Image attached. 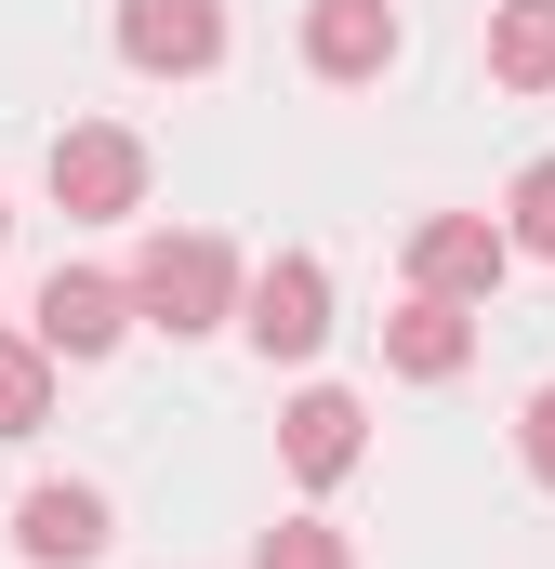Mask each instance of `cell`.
Segmentation results:
<instances>
[{"mask_svg":"<svg viewBox=\"0 0 555 569\" xmlns=\"http://www.w3.org/2000/svg\"><path fill=\"white\" fill-rule=\"evenodd\" d=\"M252 569H357V557H344V530H331V517H278L265 543H252Z\"/></svg>","mask_w":555,"mask_h":569,"instance_id":"4fadbf2b","label":"cell"},{"mask_svg":"<svg viewBox=\"0 0 555 569\" xmlns=\"http://www.w3.org/2000/svg\"><path fill=\"white\" fill-rule=\"evenodd\" d=\"M304 67L317 80H384L397 67V0H317L304 13Z\"/></svg>","mask_w":555,"mask_h":569,"instance_id":"9c48e42d","label":"cell"},{"mask_svg":"<svg viewBox=\"0 0 555 569\" xmlns=\"http://www.w3.org/2000/svg\"><path fill=\"white\" fill-rule=\"evenodd\" d=\"M516 450H529V477H543V490H555V385H543V398H529V411H516Z\"/></svg>","mask_w":555,"mask_h":569,"instance_id":"9a60e30c","label":"cell"},{"mask_svg":"<svg viewBox=\"0 0 555 569\" xmlns=\"http://www.w3.org/2000/svg\"><path fill=\"white\" fill-rule=\"evenodd\" d=\"M357 450H371V411H357L344 385H304V398L278 411V463H291L304 490H344V477H357Z\"/></svg>","mask_w":555,"mask_h":569,"instance_id":"8992f818","label":"cell"},{"mask_svg":"<svg viewBox=\"0 0 555 569\" xmlns=\"http://www.w3.org/2000/svg\"><path fill=\"white\" fill-rule=\"evenodd\" d=\"M40 425H53V345L0 331V437H40Z\"/></svg>","mask_w":555,"mask_h":569,"instance_id":"7c38bea8","label":"cell"},{"mask_svg":"<svg viewBox=\"0 0 555 569\" xmlns=\"http://www.w3.org/2000/svg\"><path fill=\"white\" fill-rule=\"evenodd\" d=\"M239 331H252L265 358H317V345H331V266H317V252H278V266H252V291H239Z\"/></svg>","mask_w":555,"mask_h":569,"instance_id":"277c9868","label":"cell"},{"mask_svg":"<svg viewBox=\"0 0 555 569\" xmlns=\"http://www.w3.org/2000/svg\"><path fill=\"white\" fill-rule=\"evenodd\" d=\"M53 212H80V226L145 212V133H120V120H67V133H53Z\"/></svg>","mask_w":555,"mask_h":569,"instance_id":"7a4b0ae2","label":"cell"},{"mask_svg":"<svg viewBox=\"0 0 555 569\" xmlns=\"http://www.w3.org/2000/svg\"><path fill=\"white\" fill-rule=\"evenodd\" d=\"M476 358V305H450V291H411L397 318H384V371H411V385H450Z\"/></svg>","mask_w":555,"mask_h":569,"instance_id":"30bf717a","label":"cell"},{"mask_svg":"<svg viewBox=\"0 0 555 569\" xmlns=\"http://www.w3.org/2000/svg\"><path fill=\"white\" fill-rule=\"evenodd\" d=\"M0 239H13V212H0Z\"/></svg>","mask_w":555,"mask_h":569,"instance_id":"2e32d148","label":"cell"},{"mask_svg":"<svg viewBox=\"0 0 555 569\" xmlns=\"http://www.w3.org/2000/svg\"><path fill=\"white\" fill-rule=\"evenodd\" d=\"M120 53L145 80H212L225 67V0H120Z\"/></svg>","mask_w":555,"mask_h":569,"instance_id":"5b68a950","label":"cell"},{"mask_svg":"<svg viewBox=\"0 0 555 569\" xmlns=\"http://www.w3.org/2000/svg\"><path fill=\"white\" fill-rule=\"evenodd\" d=\"M53 358H107L120 331H133V279H93V266H53L40 279V318H27Z\"/></svg>","mask_w":555,"mask_h":569,"instance_id":"ba28073f","label":"cell"},{"mask_svg":"<svg viewBox=\"0 0 555 569\" xmlns=\"http://www.w3.org/2000/svg\"><path fill=\"white\" fill-rule=\"evenodd\" d=\"M239 252H225V239H212V226H172V239H145L133 252V318L145 331H172V345H185V331H225V318H239Z\"/></svg>","mask_w":555,"mask_h":569,"instance_id":"6da1fadb","label":"cell"},{"mask_svg":"<svg viewBox=\"0 0 555 569\" xmlns=\"http://www.w3.org/2000/svg\"><path fill=\"white\" fill-rule=\"evenodd\" d=\"M503 266H516V226H490V212H423V226H411V291L490 305Z\"/></svg>","mask_w":555,"mask_h":569,"instance_id":"3957f363","label":"cell"},{"mask_svg":"<svg viewBox=\"0 0 555 569\" xmlns=\"http://www.w3.org/2000/svg\"><path fill=\"white\" fill-rule=\"evenodd\" d=\"M503 226H516V252H555V159H529V172H516Z\"/></svg>","mask_w":555,"mask_h":569,"instance_id":"5bb4252c","label":"cell"},{"mask_svg":"<svg viewBox=\"0 0 555 569\" xmlns=\"http://www.w3.org/2000/svg\"><path fill=\"white\" fill-rule=\"evenodd\" d=\"M107 543H120V530H107V490H80V477H53V490L13 503V557L27 569H93Z\"/></svg>","mask_w":555,"mask_h":569,"instance_id":"52a82bcc","label":"cell"},{"mask_svg":"<svg viewBox=\"0 0 555 569\" xmlns=\"http://www.w3.org/2000/svg\"><path fill=\"white\" fill-rule=\"evenodd\" d=\"M490 80L555 93V0H490Z\"/></svg>","mask_w":555,"mask_h":569,"instance_id":"8fae6325","label":"cell"}]
</instances>
